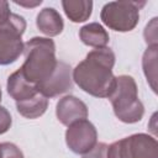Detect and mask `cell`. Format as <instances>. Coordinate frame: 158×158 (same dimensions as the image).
Instances as JSON below:
<instances>
[{
    "label": "cell",
    "instance_id": "cell-1",
    "mask_svg": "<svg viewBox=\"0 0 158 158\" xmlns=\"http://www.w3.org/2000/svg\"><path fill=\"white\" fill-rule=\"evenodd\" d=\"M115 53L111 48H95L74 69L72 79L85 93L95 98H109L115 86L112 68Z\"/></svg>",
    "mask_w": 158,
    "mask_h": 158
},
{
    "label": "cell",
    "instance_id": "cell-5",
    "mask_svg": "<svg viewBox=\"0 0 158 158\" xmlns=\"http://www.w3.org/2000/svg\"><path fill=\"white\" fill-rule=\"evenodd\" d=\"M25 30L26 21L17 14H11L7 22L0 26V65H9L19 59L23 52Z\"/></svg>",
    "mask_w": 158,
    "mask_h": 158
},
{
    "label": "cell",
    "instance_id": "cell-11",
    "mask_svg": "<svg viewBox=\"0 0 158 158\" xmlns=\"http://www.w3.org/2000/svg\"><path fill=\"white\" fill-rule=\"evenodd\" d=\"M36 25L43 35L48 36V38L58 36L64 28V22L60 14L53 7L42 9L37 15Z\"/></svg>",
    "mask_w": 158,
    "mask_h": 158
},
{
    "label": "cell",
    "instance_id": "cell-6",
    "mask_svg": "<svg viewBox=\"0 0 158 158\" xmlns=\"http://www.w3.org/2000/svg\"><path fill=\"white\" fill-rule=\"evenodd\" d=\"M107 158H158V142L147 133H135L107 147Z\"/></svg>",
    "mask_w": 158,
    "mask_h": 158
},
{
    "label": "cell",
    "instance_id": "cell-14",
    "mask_svg": "<svg viewBox=\"0 0 158 158\" xmlns=\"http://www.w3.org/2000/svg\"><path fill=\"white\" fill-rule=\"evenodd\" d=\"M48 107V99L41 93L31 99L16 102V109L19 114L26 118H37L42 116Z\"/></svg>",
    "mask_w": 158,
    "mask_h": 158
},
{
    "label": "cell",
    "instance_id": "cell-4",
    "mask_svg": "<svg viewBox=\"0 0 158 158\" xmlns=\"http://www.w3.org/2000/svg\"><path fill=\"white\" fill-rule=\"evenodd\" d=\"M144 5L146 1H110L102 6L100 19L114 31L130 32L138 25L139 10Z\"/></svg>",
    "mask_w": 158,
    "mask_h": 158
},
{
    "label": "cell",
    "instance_id": "cell-15",
    "mask_svg": "<svg viewBox=\"0 0 158 158\" xmlns=\"http://www.w3.org/2000/svg\"><path fill=\"white\" fill-rule=\"evenodd\" d=\"M157 48H158L157 44L148 46V48L143 53V58H142L143 73L154 93H157V85H156V81H157Z\"/></svg>",
    "mask_w": 158,
    "mask_h": 158
},
{
    "label": "cell",
    "instance_id": "cell-10",
    "mask_svg": "<svg viewBox=\"0 0 158 158\" xmlns=\"http://www.w3.org/2000/svg\"><path fill=\"white\" fill-rule=\"evenodd\" d=\"M6 89H7L9 95L16 102L31 99V98H33L35 95H37L40 93L38 89H37V85H35V84L30 83L28 80H26V78L22 75L20 69L14 72L7 78Z\"/></svg>",
    "mask_w": 158,
    "mask_h": 158
},
{
    "label": "cell",
    "instance_id": "cell-13",
    "mask_svg": "<svg viewBox=\"0 0 158 158\" xmlns=\"http://www.w3.org/2000/svg\"><path fill=\"white\" fill-rule=\"evenodd\" d=\"M62 6L67 17L75 23L89 20L93 11V1L90 0H63Z\"/></svg>",
    "mask_w": 158,
    "mask_h": 158
},
{
    "label": "cell",
    "instance_id": "cell-2",
    "mask_svg": "<svg viewBox=\"0 0 158 158\" xmlns=\"http://www.w3.org/2000/svg\"><path fill=\"white\" fill-rule=\"evenodd\" d=\"M25 62L20 68L22 75L30 83L38 85L46 81L56 70L54 41L47 37H33L23 46Z\"/></svg>",
    "mask_w": 158,
    "mask_h": 158
},
{
    "label": "cell",
    "instance_id": "cell-18",
    "mask_svg": "<svg viewBox=\"0 0 158 158\" xmlns=\"http://www.w3.org/2000/svg\"><path fill=\"white\" fill-rule=\"evenodd\" d=\"M107 147L106 143H96L91 151L83 154V158H107Z\"/></svg>",
    "mask_w": 158,
    "mask_h": 158
},
{
    "label": "cell",
    "instance_id": "cell-21",
    "mask_svg": "<svg viewBox=\"0 0 158 158\" xmlns=\"http://www.w3.org/2000/svg\"><path fill=\"white\" fill-rule=\"evenodd\" d=\"M15 4L20 5V6H25V7H35L37 5H41L42 4V0H37V1H33V2H28V1H14Z\"/></svg>",
    "mask_w": 158,
    "mask_h": 158
},
{
    "label": "cell",
    "instance_id": "cell-19",
    "mask_svg": "<svg viewBox=\"0 0 158 158\" xmlns=\"http://www.w3.org/2000/svg\"><path fill=\"white\" fill-rule=\"evenodd\" d=\"M12 123V118L10 112L7 111V109L0 106V135L7 132L11 127Z\"/></svg>",
    "mask_w": 158,
    "mask_h": 158
},
{
    "label": "cell",
    "instance_id": "cell-12",
    "mask_svg": "<svg viewBox=\"0 0 158 158\" xmlns=\"http://www.w3.org/2000/svg\"><path fill=\"white\" fill-rule=\"evenodd\" d=\"M79 37L84 44L94 48H104L110 41L107 31L98 22H91L83 26L79 30Z\"/></svg>",
    "mask_w": 158,
    "mask_h": 158
},
{
    "label": "cell",
    "instance_id": "cell-9",
    "mask_svg": "<svg viewBox=\"0 0 158 158\" xmlns=\"http://www.w3.org/2000/svg\"><path fill=\"white\" fill-rule=\"evenodd\" d=\"M56 115L58 121L64 125L69 126L75 121L84 120L88 117V107L84 101L80 99L73 96V95H67L62 98L56 106Z\"/></svg>",
    "mask_w": 158,
    "mask_h": 158
},
{
    "label": "cell",
    "instance_id": "cell-20",
    "mask_svg": "<svg viewBox=\"0 0 158 158\" xmlns=\"http://www.w3.org/2000/svg\"><path fill=\"white\" fill-rule=\"evenodd\" d=\"M11 16L10 5L5 0H0V26L5 25Z\"/></svg>",
    "mask_w": 158,
    "mask_h": 158
},
{
    "label": "cell",
    "instance_id": "cell-22",
    "mask_svg": "<svg viewBox=\"0 0 158 158\" xmlns=\"http://www.w3.org/2000/svg\"><path fill=\"white\" fill-rule=\"evenodd\" d=\"M1 96H2V93H1V88H0V102H1Z\"/></svg>",
    "mask_w": 158,
    "mask_h": 158
},
{
    "label": "cell",
    "instance_id": "cell-7",
    "mask_svg": "<svg viewBox=\"0 0 158 158\" xmlns=\"http://www.w3.org/2000/svg\"><path fill=\"white\" fill-rule=\"evenodd\" d=\"M65 143L73 153H88L98 143V132L95 126L86 118L73 122L65 131Z\"/></svg>",
    "mask_w": 158,
    "mask_h": 158
},
{
    "label": "cell",
    "instance_id": "cell-8",
    "mask_svg": "<svg viewBox=\"0 0 158 158\" xmlns=\"http://www.w3.org/2000/svg\"><path fill=\"white\" fill-rule=\"evenodd\" d=\"M72 80L73 79H72L70 65L64 62H58L54 73L46 81L38 84L37 89L47 99L56 98V96L64 94L72 89V86H73Z\"/></svg>",
    "mask_w": 158,
    "mask_h": 158
},
{
    "label": "cell",
    "instance_id": "cell-16",
    "mask_svg": "<svg viewBox=\"0 0 158 158\" xmlns=\"http://www.w3.org/2000/svg\"><path fill=\"white\" fill-rule=\"evenodd\" d=\"M0 158H23L21 149L10 142L0 143Z\"/></svg>",
    "mask_w": 158,
    "mask_h": 158
},
{
    "label": "cell",
    "instance_id": "cell-3",
    "mask_svg": "<svg viewBox=\"0 0 158 158\" xmlns=\"http://www.w3.org/2000/svg\"><path fill=\"white\" fill-rule=\"evenodd\" d=\"M110 102L115 116L125 123H136L142 120L144 106L138 98V89L131 75H118L111 91Z\"/></svg>",
    "mask_w": 158,
    "mask_h": 158
},
{
    "label": "cell",
    "instance_id": "cell-17",
    "mask_svg": "<svg viewBox=\"0 0 158 158\" xmlns=\"http://www.w3.org/2000/svg\"><path fill=\"white\" fill-rule=\"evenodd\" d=\"M144 40L148 46L157 44V17L152 19V21L144 28Z\"/></svg>",
    "mask_w": 158,
    "mask_h": 158
}]
</instances>
